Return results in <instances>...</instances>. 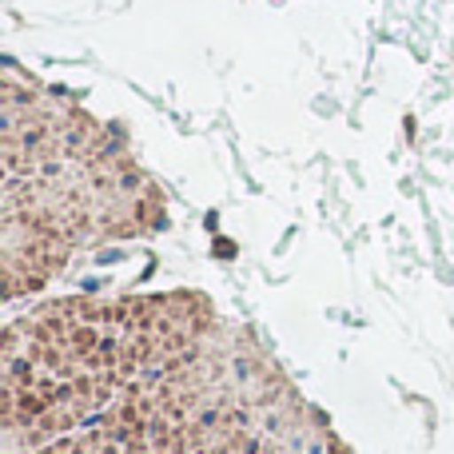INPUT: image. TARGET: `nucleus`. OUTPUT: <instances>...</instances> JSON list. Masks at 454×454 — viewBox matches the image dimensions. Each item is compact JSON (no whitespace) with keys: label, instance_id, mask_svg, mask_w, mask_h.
I'll use <instances>...</instances> for the list:
<instances>
[{"label":"nucleus","instance_id":"f257e3e1","mask_svg":"<svg viewBox=\"0 0 454 454\" xmlns=\"http://www.w3.org/2000/svg\"><path fill=\"white\" fill-rule=\"evenodd\" d=\"M132 168L104 148L92 120L36 96H4V251L16 259H68L72 243L120 227L132 196Z\"/></svg>","mask_w":454,"mask_h":454}]
</instances>
